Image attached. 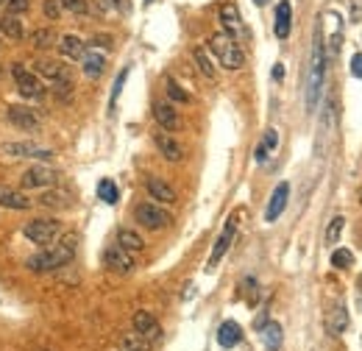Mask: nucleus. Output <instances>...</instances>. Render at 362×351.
I'll list each match as a JSON object with an SVG mask.
<instances>
[{"mask_svg":"<svg viewBox=\"0 0 362 351\" xmlns=\"http://www.w3.org/2000/svg\"><path fill=\"white\" fill-rule=\"evenodd\" d=\"M323 78H326L323 28L315 26V34H312V51H309V65H307V89H304V106H307V112H315V106H318V101H320Z\"/></svg>","mask_w":362,"mask_h":351,"instance_id":"f257e3e1","label":"nucleus"},{"mask_svg":"<svg viewBox=\"0 0 362 351\" xmlns=\"http://www.w3.org/2000/svg\"><path fill=\"white\" fill-rule=\"evenodd\" d=\"M76 248H78V237H76V234H67V237H64L62 243H56L53 248H45V251L28 257V259H26V268H28L31 273H51V271H59V268H64V265L73 262Z\"/></svg>","mask_w":362,"mask_h":351,"instance_id":"f03ea898","label":"nucleus"},{"mask_svg":"<svg viewBox=\"0 0 362 351\" xmlns=\"http://www.w3.org/2000/svg\"><path fill=\"white\" fill-rule=\"evenodd\" d=\"M209 51L215 53V59H218L221 67H226V70H240V67L245 65L243 48H240L237 40L229 37V34H212V37H209Z\"/></svg>","mask_w":362,"mask_h":351,"instance_id":"7ed1b4c3","label":"nucleus"},{"mask_svg":"<svg viewBox=\"0 0 362 351\" xmlns=\"http://www.w3.org/2000/svg\"><path fill=\"white\" fill-rule=\"evenodd\" d=\"M134 221L142 226V229H150V232H162L173 223V215L159 207V204H150V201H142L134 207Z\"/></svg>","mask_w":362,"mask_h":351,"instance_id":"20e7f679","label":"nucleus"},{"mask_svg":"<svg viewBox=\"0 0 362 351\" xmlns=\"http://www.w3.org/2000/svg\"><path fill=\"white\" fill-rule=\"evenodd\" d=\"M23 234H26L31 243H37V246H51V243H56V237L62 234V223H59L56 218H34V221L26 223Z\"/></svg>","mask_w":362,"mask_h":351,"instance_id":"39448f33","label":"nucleus"},{"mask_svg":"<svg viewBox=\"0 0 362 351\" xmlns=\"http://www.w3.org/2000/svg\"><path fill=\"white\" fill-rule=\"evenodd\" d=\"M12 76H15V84H17V89H20L23 98H28V101H42L45 98L42 81L26 65H12Z\"/></svg>","mask_w":362,"mask_h":351,"instance_id":"423d86ee","label":"nucleus"},{"mask_svg":"<svg viewBox=\"0 0 362 351\" xmlns=\"http://www.w3.org/2000/svg\"><path fill=\"white\" fill-rule=\"evenodd\" d=\"M20 182H23L26 190H48V187H56L59 170H53L51 164H31V167L23 173Z\"/></svg>","mask_w":362,"mask_h":351,"instance_id":"0eeeda50","label":"nucleus"},{"mask_svg":"<svg viewBox=\"0 0 362 351\" xmlns=\"http://www.w3.org/2000/svg\"><path fill=\"white\" fill-rule=\"evenodd\" d=\"M0 153H6L12 159H40V162L53 159V151L42 148L37 142H6V145H0Z\"/></svg>","mask_w":362,"mask_h":351,"instance_id":"6e6552de","label":"nucleus"},{"mask_svg":"<svg viewBox=\"0 0 362 351\" xmlns=\"http://www.w3.org/2000/svg\"><path fill=\"white\" fill-rule=\"evenodd\" d=\"M103 265L112 271V273H131L134 268H137V259H134V254L131 251H126V248H120L117 243L114 246H109L106 251H103Z\"/></svg>","mask_w":362,"mask_h":351,"instance_id":"1a4fd4ad","label":"nucleus"},{"mask_svg":"<svg viewBox=\"0 0 362 351\" xmlns=\"http://www.w3.org/2000/svg\"><path fill=\"white\" fill-rule=\"evenodd\" d=\"M234 234H237V218H229V221H226V226H223V232H221V237L215 240L212 254H209V262H207V268H209V271H212V268H218V262L226 257L229 246L234 243Z\"/></svg>","mask_w":362,"mask_h":351,"instance_id":"9d476101","label":"nucleus"},{"mask_svg":"<svg viewBox=\"0 0 362 351\" xmlns=\"http://www.w3.org/2000/svg\"><path fill=\"white\" fill-rule=\"evenodd\" d=\"M153 145H156V151H159L167 162H181V159H184V148H181V145L173 139V134H167L164 128L153 131Z\"/></svg>","mask_w":362,"mask_h":351,"instance_id":"9b49d317","label":"nucleus"},{"mask_svg":"<svg viewBox=\"0 0 362 351\" xmlns=\"http://www.w3.org/2000/svg\"><path fill=\"white\" fill-rule=\"evenodd\" d=\"M6 120L15 128H20V131H37L40 128V117L28 106H9L6 109Z\"/></svg>","mask_w":362,"mask_h":351,"instance_id":"f8f14e48","label":"nucleus"},{"mask_svg":"<svg viewBox=\"0 0 362 351\" xmlns=\"http://www.w3.org/2000/svg\"><path fill=\"white\" fill-rule=\"evenodd\" d=\"M34 67H37L40 76H45L48 81H53L56 87H70V70H67L62 62H48V59H42V62H37Z\"/></svg>","mask_w":362,"mask_h":351,"instance_id":"ddd939ff","label":"nucleus"},{"mask_svg":"<svg viewBox=\"0 0 362 351\" xmlns=\"http://www.w3.org/2000/svg\"><path fill=\"white\" fill-rule=\"evenodd\" d=\"M287 198H290V185H287V182L276 185V190L270 193L268 209H265V221H268V223H273V221L282 218V212H284V207H287Z\"/></svg>","mask_w":362,"mask_h":351,"instance_id":"4468645a","label":"nucleus"},{"mask_svg":"<svg viewBox=\"0 0 362 351\" xmlns=\"http://www.w3.org/2000/svg\"><path fill=\"white\" fill-rule=\"evenodd\" d=\"M81 67H84L87 78H101L106 70V53H101L98 48H87L81 56Z\"/></svg>","mask_w":362,"mask_h":351,"instance_id":"2eb2a0df","label":"nucleus"},{"mask_svg":"<svg viewBox=\"0 0 362 351\" xmlns=\"http://www.w3.org/2000/svg\"><path fill=\"white\" fill-rule=\"evenodd\" d=\"M153 120H156L159 128H164V131H175V128L181 126L178 112L173 109V103H164V101H156V103H153Z\"/></svg>","mask_w":362,"mask_h":351,"instance_id":"dca6fc26","label":"nucleus"},{"mask_svg":"<svg viewBox=\"0 0 362 351\" xmlns=\"http://www.w3.org/2000/svg\"><path fill=\"white\" fill-rule=\"evenodd\" d=\"M131 326H134V332H139V334H142V337H148V340H156V337L162 334V329H159L156 318H153L148 309H137V312H134V318H131Z\"/></svg>","mask_w":362,"mask_h":351,"instance_id":"f3484780","label":"nucleus"},{"mask_svg":"<svg viewBox=\"0 0 362 351\" xmlns=\"http://www.w3.org/2000/svg\"><path fill=\"white\" fill-rule=\"evenodd\" d=\"M145 190H148V196H150L153 201H159V204H175V190H173L164 179H159V176H150V179L145 182Z\"/></svg>","mask_w":362,"mask_h":351,"instance_id":"a211bd4d","label":"nucleus"},{"mask_svg":"<svg viewBox=\"0 0 362 351\" xmlns=\"http://www.w3.org/2000/svg\"><path fill=\"white\" fill-rule=\"evenodd\" d=\"M259 337H262V345H265L268 351H279L282 343H284V329H282V323L268 320V323L259 326Z\"/></svg>","mask_w":362,"mask_h":351,"instance_id":"6ab92c4d","label":"nucleus"},{"mask_svg":"<svg viewBox=\"0 0 362 351\" xmlns=\"http://www.w3.org/2000/svg\"><path fill=\"white\" fill-rule=\"evenodd\" d=\"M0 207L26 212V209H31V201H28L20 190H15V187H9V185H0Z\"/></svg>","mask_w":362,"mask_h":351,"instance_id":"aec40b11","label":"nucleus"},{"mask_svg":"<svg viewBox=\"0 0 362 351\" xmlns=\"http://www.w3.org/2000/svg\"><path fill=\"white\" fill-rule=\"evenodd\" d=\"M290 26H293V6L290 0H282L276 6V20H273V31L279 40H287L290 37Z\"/></svg>","mask_w":362,"mask_h":351,"instance_id":"412c9836","label":"nucleus"},{"mask_svg":"<svg viewBox=\"0 0 362 351\" xmlns=\"http://www.w3.org/2000/svg\"><path fill=\"white\" fill-rule=\"evenodd\" d=\"M221 23L226 28L229 37H237L243 31V17H240V9L234 3H223L221 6Z\"/></svg>","mask_w":362,"mask_h":351,"instance_id":"4be33fe9","label":"nucleus"},{"mask_svg":"<svg viewBox=\"0 0 362 351\" xmlns=\"http://www.w3.org/2000/svg\"><path fill=\"white\" fill-rule=\"evenodd\" d=\"M59 51H62L64 59H70V62H81L87 45L81 42V37H76V34H64V37L59 40Z\"/></svg>","mask_w":362,"mask_h":351,"instance_id":"5701e85b","label":"nucleus"},{"mask_svg":"<svg viewBox=\"0 0 362 351\" xmlns=\"http://www.w3.org/2000/svg\"><path fill=\"white\" fill-rule=\"evenodd\" d=\"M240 340H243L240 323H237V320H223L221 329H218V343H221V348H234Z\"/></svg>","mask_w":362,"mask_h":351,"instance_id":"b1692460","label":"nucleus"},{"mask_svg":"<svg viewBox=\"0 0 362 351\" xmlns=\"http://www.w3.org/2000/svg\"><path fill=\"white\" fill-rule=\"evenodd\" d=\"M40 204L45 209H70L73 207V196L64 193V190H45L40 196Z\"/></svg>","mask_w":362,"mask_h":351,"instance_id":"393cba45","label":"nucleus"},{"mask_svg":"<svg viewBox=\"0 0 362 351\" xmlns=\"http://www.w3.org/2000/svg\"><path fill=\"white\" fill-rule=\"evenodd\" d=\"M117 246H120V248H126V251H131V254H139V251L145 248V240H142V234H139V232H134V229L123 226V229H117Z\"/></svg>","mask_w":362,"mask_h":351,"instance_id":"a878e982","label":"nucleus"},{"mask_svg":"<svg viewBox=\"0 0 362 351\" xmlns=\"http://www.w3.org/2000/svg\"><path fill=\"white\" fill-rule=\"evenodd\" d=\"M329 332L337 337V334H343L345 329H348V309H345V304H337L331 312H329Z\"/></svg>","mask_w":362,"mask_h":351,"instance_id":"bb28decb","label":"nucleus"},{"mask_svg":"<svg viewBox=\"0 0 362 351\" xmlns=\"http://www.w3.org/2000/svg\"><path fill=\"white\" fill-rule=\"evenodd\" d=\"M0 34L9 37V40H23L26 31H23V23L15 17V15H6V17H0Z\"/></svg>","mask_w":362,"mask_h":351,"instance_id":"cd10ccee","label":"nucleus"},{"mask_svg":"<svg viewBox=\"0 0 362 351\" xmlns=\"http://www.w3.org/2000/svg\"><path fill=\"white\" fill-rule=\"evenodd\" d=\"M193 59H196V65H198L201 76H207V78H215V76H218L215 62L209 59V51H207V48H196V51H193Z\"/></svg>","mask_w":362,"mask_h":351,"instance_id":"c85d7f7f","label":"nucleus"},{"mask_svg":"<svg viewBox=\"0 0 362 351\" xmlns=\"http://www.w3.org/2000/svg\"><path fill=\"white\" fill-rule=\"evenodd\" d=\"M329 26H331L329 48H331V56H337V53H340V45H343V23H340V17H337L334 12L329 15Z\"/></svg>","mask_w":362,"mask_h":351,"instance_id":"c756f323","label":"nucleus"},{"mask_svg":"<svg viewBox=\"0 0 362 351\" xmlns=\"http://www.w3.org/2000/svg\"><path fill=\"white\" fill-rule=\"evenodd\" d=\"M98 198L106 201V204H117V198H120L117 185H114L112 179H101V182H98Z\"/></svg>","mask_w":362,"mask_h":351,"instance_id":"7c9ffc66","label":"nucleus"},{"mask_svg":"<svg viewBox=\"0 0 362 351\" xmlns=\"http://www.w3.org/2000/svg\"><path fill=\"white\" fill-rule=\"evenodd\" d=\"M31 42H34L37 48H53V45L59 42V37H56L53 28H42V31H34V34H31Z\"/></svg>","mask_w":362,"mask_h":351,"instance_id":"2f4dec72","label":"nucleus"},{"mask_svg":"<svg viewBox=\"0 0 362 351\" xmlns=\"http://www.w3.org/2000/svg\"><path fill=\"white\" fill-rule=\"evenodd\" d=\"M351 265H354V254H351L348 248H334V251H331V268L345 271V268H351Z\"/></svg>","mask_w":362,"mask_h":351,"instance_id":"473e14b6","label":"nucleus"},{"mask_svg":"<svg viewBox=\"0 0 362 351\" xmlns=\"http://www.w3.org/2000/svg\"><path fill=\"white\" fill-rule=\"evenodd\" d=\"M343 226H345V218H343V215L331 218V223H329V229H326V246H334V243L340 240V234H343Z\"/></svg>","mask_w":362,"mask_h":351,"instance_id":"72a5a7b5","label":"nucleus"},{"mask_svg":"<svg viewBox=\"0 0 362 351\" xmlns=\"http://www.w3.org/2000/svg\"><path fill=\"white\" fill-rule=\"evenodd\" d=\"M164 87H167V95H170V101H175V103H187V101H190V95H187L184 89H181V87H178L173 78H167V81H164Z\"/></svg>","mask_w":362,"mask_h":351,"instance_id":"f704fd0d","label":"nucleus"},{"mask_svg":"<svg viewBox=\"0 0 362 351\" xmlns=\"http://www.w3.org/2000/svg\"><path fill=\"white\" fill-rule=\"evenodd\" d=\"M59 3L73 15H87V0H59Z\"/></svg>","mask_w":362,"mask_h":351,"instance_id":"c9c22d12","label":"nucleus"},{"mask_svg":"<svg viewBox=\"0 0 362 351\" xmlns=\"http://www.w3.org/2000/svg\"><path fill=\"white\" fill-rule=\"evenodd\" d=\"M103 9H117L120 15H131V0H103Z\"/></svg>","mask_w":362,"mask_h":351,"instance_id":"e433bc0d","label":"nucleus"},{"mask_svg":"<svg viewBox=\"0 0 362 351\" xmlns=\"http://www.w3.org/2000/svg\"><path fill=\"white\" fill-rule=\"evenodd\" d=\"M6 6H9V15H15V17H17V15H23V12H28V9H31V0H9Z\"/></svg>","mask_w":362,"mask_h":351,"instance_id":"4c0bfd02","label":"nucleus"},{"mask_svg":"<svg viewBox=\"0 0 362 351\" xmlns=\"http://www.w3.org/2000/svg\"><path fill=\"white\" fill-rule=\"evenodd\" d=\"M59 15H62V3H59V0H45V17L48 20H59Z\"/></svg>","mask_w":362,"mask_h":351,"instance_id":"58836bf2","label":"nucleus"},{"mask_svg":"<svg viewBox=\"0 0 362 351\" xmlns=\"http://www.w3.org/2000/svg\"><path fill=\"white\" fill-rule=\"evenodd\" d=\"M259 145H262V148H268V151H273V148L279 145V134H276L273 128H268V131H265V139H262Z\"/></svg>","mask_w":362,"mask_h":351,"instance_id":"ea45409f","label":"nucleus"},{"mask_svg":"<svg viewBox=\"0 0 362 351\" xmlns=\"http://www.w3.org/2000/svg\"><path fill=\"white\" fill-rule=\"evenodd\" d=\"M126 78H128V67H126V70L117 76V81H114V89H112V106H114V101H117V95H120V89H123Z\"/></svg>","mask_w":362,"mask_h":351,"instance_id":"a19ab883","label":"nucleus"},{"mask_svg":"<svg viewBox=\"0 0 362 351\" xmlns=\"http://www.w3.org/2000/svg\"><path fill=\"white\" fill-rule=\"evenodd\" d=\"M348 70H351L354 78H362V53H354V56H351V67H348Z\"/></svg>","mask_w":362,"mask_h":351,"instance_id":"79ce46f5","label":"nucleus"},{"mask_svg":"<svg viewBox=\"0 0 362 351\" xmlns=\"http://www.w3.org/2000/svg\"><path fill=\"white\" fill-rule=\"evenodd\" d=\"M92 48H106V51H109V48H112V37H106V34L95 37V40H92Z\"/></svg>","mask_w":362,"mask_h":351,"instance_id":"37998d69","label":"nucleus"},{"mask_svg":"<svg viewBox=\"0 0 362 351\" xmlns=\"http://www.w3.org/2000/svg\"><path fill=\"white\" fill-rule=\"evenodd\" d=\"M359 17H362V0H354V15H351V20L356 23Z\"/></svg>","mask_w":362,"mask_h":351,"instance_id":"c03bdc74","label":"nucleus"},{"mask_svg":"<svg viewBox=\"0 0 362 351\" xmlns=\"http://www.w3.org/2000/svg\"><path fill=\"white\" fill-rule=\"evenodd\" d=\"M273 78H276V81L284 78V65H276V67H273Z\"/></svg>","mask_w":362,"mask_h":351,"instance_id":"a18cd8bd","label":"nucleus"},{"mask_svg":"<svg viewBox=\"0 0 362 351\" xmlns=\"http://www.w3.org/2000/svg\"><path fill=\"white\" fill-rule=\"evenodd\" d=\"M254 3H257V6H265V3H268V0H254Z\"/></svg>","mask_w":362,"mask_h":351,"instance_id":"49530a36","label":"nucleus"},{"mask_svg":"<svg viewBox=\"0 0 362 351\" xmlns=\"http://www.w3.org/2000/svg\"><path fill=\"white\" fill-rule=\"evenodd\" d=\"M6 3H9V0H0V6H6Z\"/></svg>","mask_w":362,"mask_h":351,"instance_id":"de8ad7c7","label":"nucleus"},{"mask_svg":"<svg viewBox=\"0 0 362 351\" xmlns=\"http://www.w3.org/2000/svg\"><path fill=\"white\" fill-rule=\"evenodd\" d=\"M359 201H362V193H359Z\"/></svg>","mask_w":362,"mask_h":351,"instance_id":"09e8293b","label":"nucleus"},{"mask_svg":"<svg viewBox=\"0 0 362 351\" xmlns=\"http://www.w3.org/2000/svg\"><path fill=\"white\" fill-rule=\"evenodd\" d=\"M359 287H362V282H359Z\"/></svg>","mask_w":362,"mask_h":351,"instance_id":"8fccbe9b","label":"nucleus"}]
</instances>
